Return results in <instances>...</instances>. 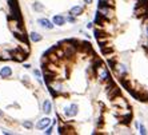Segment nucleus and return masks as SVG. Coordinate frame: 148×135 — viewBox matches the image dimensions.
<instances>
[{
	"label": "nucleus",
	"instance_id": "nucleus-24",
	"mask_svg": "<svg viewBox=\"0 0 148 135\" xmlns=\"http://www.w3.org/2000/svg\"><path fill=\"white\" fill-rule=\"evenodd\" d=\"M24 68H31V64H29V63H25V64H24Z\"/></svg>",
	"mask_w": 148,
	"mask_h": 135
},
{
	"label": "nucleus",
	"instance_id": "nucleus-15",
	"mask_svg": "<svg viewBox=\"0 0 148 135\" xmlns=\"http://www.w3.org/2000/svg\"><path fill=\"white\" fill-rule=\"evenodd\" d=\"M32 8H34L36 12H43V11H44V7H43V4L39 3V1H35V3L32 4Z\"/></svg>",
	"mask_w": 148,
	"mask_h": 135
},
{
	"label": "nucleus",
	"instance_id": "nucleus-10",
	"mask_svg": "<svg viewBox=\"0 0 148 135\" xmlns=\"http://www.w3.org/2000/svg\"><path fill=\"white\" fill-rule=\"evenodd\" d=\"M52 21H53V24L56 27H63L67 23L66 16H63V15H53L52 16Z\"/></svg>",
	"mask_w": 148,
	"mask_h": 135
},
{
	"label": "nucleus",
	"instance_id": "nucleus-4",
	"mask_svg": "<svg viewBox=\"0 0 148 135\" xmlns=\"http://www.w3.org/2000/svg\"><path fill=\"white\" fill-rule=\"evenodd\" d=\"M97 14L104 19H112L114 17V10L111 8V6L107 4H100L97 7Z\"/></svg>",
	"mask_w": 148,
	"mask_h": 135
},
{
	"label": "nucleus",
	"instance_id": "nucleus-9",
	"mask_svg": "<svg viewBox=\"0 0 148 135\" xmlns=\"http://www.w3.org/2000/svg\"><path fill=\"white\" fill-rule=\"evenodd\" d=\"M12 74H14V71L10 66H4L0 68V78L1 79H8V78L12 76Z\"/></svg>",
	"mask_w": 148,
	"mask_h": 135
},
{
	"label": "nucleus",
	"instance_id": "nucleus-22",
	"mask_svg": "<svg viewBox=\"0 0 148 135\" xmlns=\"http://www.w3.org/2000/svg\"><path fill=\"white\" fill-rule=\"evenodd\" d=\"M86 27H87V30H91V28L93 27V23H87Z\"/></svg>",
	"mask_w": 148,
	"mask_h": 135
},
{
	"label": "nucleus",
	"instance_id": "nucleus-1",
	"mask_svg": "<svg viewBox=\"0 0 148 135\" xmlns=\"http://www.w3.org/2000/svg\"><path fill=\"white\" fill-rule=\"evenodd\" d=\"M47 86H48L49 91L52 92V95H55V96L60 95L64 91V84L59 79H48L47 80Z\"/></svg>",
	"mask_w": 148,
	"mask_h": 135
},
{
	"label": "nucleus",
	"instance_id": "nucleus-8",
	"mask_svg": "<svg viewBox=\"0 0 148 135\" xmlns=\"http://www.w3.org/2000/svg\"><path fill=\"white\" fill-rule=\"evenodd\" d=\"M41 111H43L45 115H49L52 112V102L49 101V99H47V98H45L44 101H43V103H41Z\"/></svg>",
	"mask_w": 148,
	"mask_h": 135
},
{
	"label": "nucleus",
	"instance_id": "nucleus-2",
	"mask_svg": "<svg viewBox=\"0 0 148 135\" xmlns=\"http://www.w3.org/2000/svg\"><path fill=\"white\" fill-rule=\"evenodd\" d=\"M95 71H96V78L99 82L106 83V82L110 80V71H108L107 67L104 66V64H101L100 62H99V64L95 67Z\"/></svg>",
	"mask_w": 148,
	"mask_h": 135
},
{
	"label": "nucleus",
	"instance_id": "nucleus-13",
	"mask_svg": "<svg viewBox=\"0 0 148 135\" xmlns=\"http://www.w3.org/2000/svg\"><path fill=\"white\" fill-rule=\"evenodd\" d=\"M83 12H84V7H83V6H73V7L69 10L68 14H71V15L77 17V16H80Z\"/></svg>",
	"mask_w": 148,
	"mask_h": 135
},
{
	"label": "nucleus",
	"instance_id": "nucleus-25",
	"mask_svg": "<svg viewBox=\"0 0 148 135\" xmlns=\"http://www.w3.org/2000/svg\"><path fill=\"white\" fill-rule=\"evenodd\" d=\"M144 45H145V48L148 50V40H147V42H145V44H144Z\"/></svg>",
	"mask_w": 148,
	"mask_h": 135
},
{
	"label": "nucleus",
	"instance_id": "nucleus-7",
	"mask_svg": "<svg viewBox=\"0 0 148 135\" xmlns=\"http://www.w3.org/2000/svg\"><path fill=\"white\" fill-rule=\"evenodd\" d=\"M52 125V121L45 115L44 118H41L38 121V123H36V128L38 130H45L47 127H49V126Z\"/></svg>",
	"mask_w": 148,
	"mask_h": 135
},
{
	"label": "nucleus",
	"instance_id": "nucleus-3",
	"mask_svg": "<svg viewBox=\"0 0 148 135\" xmlns=\"http://www.w3.org/2000/svg\"><path fill=\"white\" fill-rule=\"evenodd\" d=\"M112 68H114L115 75H116L119 79H124V78L128 75V72H130V68H128V66L125 63H120V62L115 63V64H112Z\"/></svg>",
	"mask_w": 148,
	"mask_h": 135
},
{
	"label": "nucleus",
	"instance_id": "nucleus-14",
	"mask_svg": "<svg viewBox=\"0 0 148 135\" xmlns=\"http://www.w3.org/2000/svg\"><path fill=\"white\" fill-rule=\"evenodd\" d=\"M41 39H43V36H41L39 32H36V31L29 32V40H31L32 43H39V42H41Z\"/></svg>",
	"mask_w": 148,
	"mask_h": 135
},
{
	"label": "nucleus",
	"instance_id": "nucleus-20",
	"mask_svg": "<svg viewBox=\"0 0 148 135\" xmlns=\"http://www.w3.org/2000/svg\"><path fill=\"white\" fill-rule=\"evenodd\" d=\"M53 126H55V125H53V123H52V125L49 126V127H47V128H45L44 134H47V135H51L52 132H53Z\"/></svg>",
	"mask_w": 148,
	"mask_h": 135
},
{
	"label": "nucleus",
	"instance_id": "nucleus-19",
	"mask_svg": "<svg viewBox=\"0 0 148 135\" xmlns=\"http://www.w3.org/2000/svg\"><path fill=\"white\" fill-rule=\"evenodd\" d=\"M23 127L28 128V130H31V128L34 127V123H32L31 121H24V122H23Z\"/></svg>",
	"mask_w": 148,
	"mask_h": 135
},
{
	"label": "nucleus",
	"instance_id": "nucleus-12",
	"mask_svg": "<svg viewBox=\"0 0 148 135\" xmlns=\"http://www.w3.org/2000/svg\"><path fill=\"white\" fill-rule=\"evenodd\" d=\"M10 27H11V30H12V32H14V34L21 35V24L19 23V21H16V20L12 21V20H11Z\"/></svg>",
	"mask_w": 148,
	"mask_h": 135
},
{
	"label": "nucleus",
	"instance_id": "nucleus-18",
	"mask_svg": "<svg viewBox=\"0 0 148 135\" xmlns=\"http://www.w3.org/2000/svg\"><path fill=\"white\" fill-rule=\"evenodd\" d=\"M66 20H67V23H76V16H73V15H71V14H68L66 16Z\"/></svg>",
	"mask_w": 148,
	"mask_h": 135
},
{
	"label": "nucleus",
	"instance_id": "nucleus-21",
	"mask_svg": "<svg viewBox=\"0 0 148 135\" xmlns=\"http://www.w3.org/2000/svg\"><path fill=\"white\" fill-rule=\"evenodd\" d=\"M144 32H145L147 39H148V21H145V23H144Z\"/></svg>",
	"mask_w": 148,
	"mask_h": 135
},
{
	"label": "nucleus",
	"instance_id": "nucleus-16",
	"mask_svg": "<svg viewBox=\"0 0 148 135\" xmlns=\"http://www.w3.org/2000/svg\"><path fill=\"white\" fill-rule=\"evenodd\" d=\"M34 76L36 78V80H38L39 83L43 86V80H41V71H40V70H34Z\"/></svg>",
	"mask_w": 148,
	"mask_h": 135
},
{
	"label": "nucleus",
	"instance_id": "nucleus-17",
	"mask_svg": "<svg viewBox=\"0 0 148 135\" xmlns=\"http://www.w3.org/2000/svg\"><path fill=\"white\" fill-rule=\"evenodd\" d=\"M139 134H140V135H147L148 134L147 128H145V126L143 125V123H140V125H139Z\"/></svg>",
	"mask_w": 148,
	"mask_h": 135
},
{
	"label": "nucleus",
	"instance_id": "nucleus-6",
	"mask_svg": "<svg viewBox=\"0 0 148 135\" xmlns=\"http://www.w3.org/2000/svg\"><path fill=\"white\" fill-rule=\"evenodd\" d=\"M38 24L40 25L43 30H48V31H51V30L55 28L53 21L49 20V19H47V17H40V19H38Z\"/></svg>",
	"mask_w": 148,
	"mask_h": 135
},
{
	"label": "nucleus",
	"instance_id": "nucleus-5",
	"mask_svg": "<svg viewBox=\"0 0 148 135\" xmlns=\"http://www.w3.org/2000/svg\"><path fill=\"white\" fill-rule=\"evenodd\" d=\"M77 112H79V107L76 103H71L69 106H66L63 108V114L66 118H73L77 115Z\"/></svg>",
	"mask_w": 148,
	"mask_h": 135
},
{
	"label": "nucleus",
	"instance_id": "nucleus-23",
	"mask_svg": "<svg viewBox=\"0 0 148 135\" xmlns=\"http://www.w3.org/2000/svg\"><path fill=\"white\" fill-rule=\"evenodd\" d=\"M92 1H93V0H83V3L87 4V6H90V4L92 3Z\"/></svg>",
	"mask_w": 148,
	"mask_h": 135
},
{
	"label": "nucleus",
	"instance_id": "nucleus-11",
	"mask_svg": "<svg viewBox=\"0 0 148 135\" xmlns=\"http://www.w3.org/2000/svg\"><path fill=\"white\" fill-rule=\"evenodd\" d=\"M114 104L115 106H117L119 108H128V103H127V101L124 99V98H121V96H116L114 99Z\"/></svg>",
	"mask_w": 148,
	"mask_h": 135
}]
</instances>
